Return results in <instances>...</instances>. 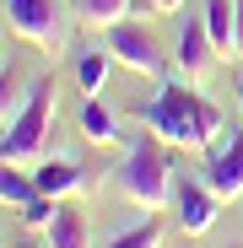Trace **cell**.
<instances>
[{"instance_id": "obj_19", "label": "cell", "mask_w": 243, "mask_h": 248, "mask_svg": "<svg viewBox=\"0 0 243 248\" xmlns=\"http://www.w3.org/2000/svg\"><path fill=\"white\" fill-rule=\"evenodd\" d=\"M16 248H44V243H16Z\"/></svg>"}, {"instance_id": "obj_18", "label": "cell", "mask_w": 243, "mask_h": 248, "mask_svg": "<svg viewBox=\"0 0 243 248\" xmlns=\"http://www.w3.org/2000/svg\"><path fill=\"white\" fill-rule=\"evenodd\" d=\"M238 54H243V0H238Z\"/></svg>"}, {"instance_id": "obj_2", "label": "cell", "mask_w": 243, "mask_h": 248, "mask_svg": "<svg viewBox=\"0 0 243 248\" xmlns=\"http://www.w3.org/2000/svg\"><path fill=\"white\" fill-rule=\"evenodd\" d=\"M173 173L178 168H173L168 146H162V135L146 130V135L130 140L125 162H119V173H113V189L125 200H135L141 211H162V205H173Z\"/></svg>"}, {"instance_id": "obj_6", "label": "cell", "mask_w": 243, "mask_h": 248, "mask_svg": "<svg viewBox=\"0 0 243 248\" xmlns=\"http://www.w3.org/2000/svg\"><path fill=\"white\" fill-rule=\"evenodd\" d=\"M216 211H222V200L211 194V184L200 173H184V178L173 173V216H178V227L189 237H206L216 227Z\"/></svg>"}, {"instance_id": "obj_10", "label": "cell", "mask_w": 243, "mask_h": 248, "mask_svg": "<svg viewBox=\"0 0 243 248\" xmlns=\"http://www.w3.org/2000/svg\"><path fill=\"white\" fill-rule=\"evenodd\" d=\"M200 16L216 54H238V0H200Z\"/></svg>"}, {"instance_id": "obj_12", "label": "cell", "mask_w": 243, "mask_h": 248, "mask_svg": "<svg viewBox=\"0 0 243 248\" xmlns=\"http://www.w3.org/2000/svg\"><path fill=\"white\" fill-rule=\"evenodd\" d=\"M49 248H92V237H87V216L70 211V205H60L54 221H49Z\"/></svg>"}, {"instance_id": "obj_15", "label": "cell", "mask_w": 243, "mask_h": 248, "mask_svg": "<svg viewBox=\"0 0 243 248\" xmlns=\"http://www.w3.org/2000/svg\"><path fill=\"white\" fill-rule=\"evenodd\" d=\"M157 243H162V216L146 211V221H135L130 232H119V237H108V243H97V248H157Z\"/></svg>"}, {"instance_id": "obj_8", "label": "cell", "mask_w": 243, "mask_h": 248, "mask_svg": "<svg viewBox=\"0 0 243 248\" xmlns=\"http://www.w3.org/2000/svg\"><path fill=\"white\" fill-rule=\"evenodd\" d=\"M211 32H206V16H200V6L178 22V49H173V65L184 70V76H200V70H206L211 65Z\"/></svg>"}, {"instance_id": "obj_20", "label": "cell", "mask_w": 243, "mask_h": 248, "mask_svg": "<svg viewBox=\"0 0 243 248\" xmlns=\"http://www.w3.org/2000/svg\"><path fill=\"white\" fill-rule=\"evenodd\" d=\"M238 103H243V81H238Z\"/></svg>"}, {"instance_id": "obj_4", "label": "cell", "mask_w": 243, "mask_h": 248, "mask_svg": "<svg viewBox=\"0 0 243 248\" xmlns=\"http://www.w3.org/2000/svg\"><path fill=\"white\" fill-rule=\"evenodd\" d=\"M6 27L16 38H27L32 49L54 54L65 44V16H60V0H6Z\"/></svg>"}, {"instance_id": "obj_3", "label": "cell", "mask_w": 243, "mask_h": 248, "mask_svg": "<svg viewBox=\"0 0 243 248\" xmlns=\"http://www.w3.org/2000/svg\"><path fill=\"white\" fill-rule=\"evenodd\" d=\"M49 108H54V81L49 76H38L16 119L6 124V140H0V151H6V162H32L38 151H44V135H49Z\"/></svg>"}, {"instance_id": "obj_14", "label": "cell", "mask_w": 243, "mask_h": 248, "mask_svg": "<svg viewBox=\"0 0 243 248\" xmlns=\"http://www.w3.org/2000/svg\"><path fill=\"white\" fill-rule=\"evenodd\" d=\"M38 194L44 189H38L32 173H22V162H6V173H0V200H6L11 211H22V205H32Z\"/></svg>"}, {"instance_id": "obj_9", "label": "cell", "mask_w": 243, "mask_h": 248, "mask_svg": "<svg viewBox=\"0 0 243 248\" xmlns=\"http://www.w3.org/2000/svg\"><path fill=\"white\" fill-rule=\"evenodd\" d=\"M32 178H38V189H44L49 200H65V194H76L81 184H87L81 162H70V156H49V162H38Z\"/></svg>"}, {"instance_id": "obj_7", "label": "cell", "mask_w": 243, "mask_h": 248, "mask_svg": "<svg viewBox=\"0 0 243 248\" xmlns=\"http://www.w3.org/2000/svg\"><path fill=\"white\" fill-rule=\"evenodd\" d=\"M103 44L113 49L119 65H130V70H141V76H162V70H168V60H162V49H157V38H151L146 27H135V22H113Z\"/></svg>"}, {"instance_id": "obj_21", "label": "cell", "mask_w": 243, "mask_h": 248, "mask_svg": "<svg viewBox=\"0 0 243 248\" xmlns=\"http://www.w3.org/2000/svg\"><path fill=\"white\" fill-rule=\"evenodd\" d=\"M227 248H243V243H227Z\"/></svg>"}, {"instance_id": "obj_1", "label": "cell", "mask_w": 243, "mask_h": 248, "mask_svg": "<svg viewBox=\"0 0 243 248\" xmlns=\"http://www.w3.org/2000/svg\"><path fill=\"white\" fill-rule=\"evenodd\" d=\"M135 119H141V130H157L178 151H206L222 135V108L206 92L178 87V81H162L151 103H135Z\"/></svg>"}, {"instance_id": "obj_11", "label": "cell", "mask_w": 243, "mask_h": 248, "mask_svg": "<svg viewBox=\"0 0 243 248\" xmlns=\"http://www.w3.org/2000/svg\"><path fill=\"white\" fill-rule=\"evenodd\" d=\"M108 65H113V49L108 44H81L76 49V81H81V92H103Z\"/></svg>"}, {"instance_id": "obj_17", "label": "cell", "mask_w": 243, "mask_h": 248, "mask_svg": "<svg viewBox=\"0 0 243 248\" xmlns=\"http://www.w3.org/2000/svg\"><path fill=\"white\" fill-rule=\"evenodd\" d=\"M178 0H135V11H173Z\"/></svg>"}, {"instance_id": "obj_13", "label": "cell", "mask_w": 243, "mask_h": 248, "mask_svg": "<svg viewBox=\"0 0 243 248\" xmlns=\"http://www.w3.org/2000/svg\"><path fill=\"white\" fill-rule=\"evenodd\" d=\"M81 135H87L92 146H113V140H119V119H113V108H103L97 97H87V103H81Z\"/></svg>"}, {"instance_id": "obj_5", "label": "cell", "mask_w": 243, "mask_h": 248, "mask_svg": "<svg viewBox=\"0 0 243 248\" xmlns=\"http://www.w3.org/2000/svg\"><path fill=\"white\" fill-rule=\"evenodd\" d=\"M200 178L211 184V194L227 205V200H243V130H227L206 146V162H200Z\"/></svg>"}, {"instance_id": "obj_16", "label": "cell", "mask_w": 243, "mask_h": 248, "mask_svg": "<svg viewBox=\"0 0 243 248\" xmlns=\"http://www.w3.org/2000/svg\"><path fill=\"white\" fill-rule=\"evenodd\" d=\"M76 11L92 27H113V22H125V11H135V0H76Z\"/></svg>"}]
</instances>
